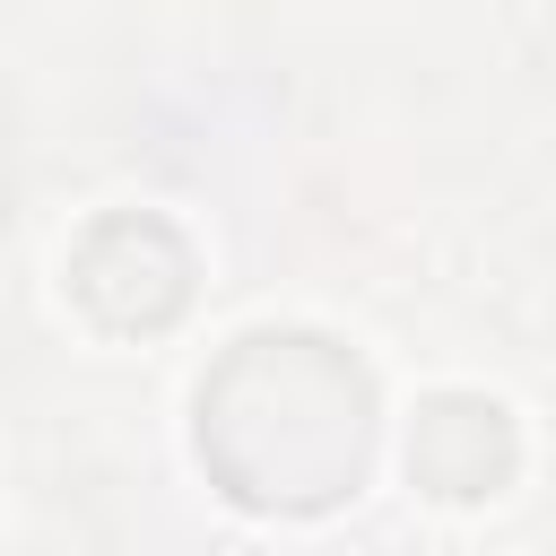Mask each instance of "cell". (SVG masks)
<instances>
[{"instance_id": "cell-1", "label": "cell", "mask_w": 556, "mask_h": 556, "mask_svg": "<svg viewBox=\"0 0 556 556\" xmlns=\"http://www.w3.org/2000/svg\"><path fill=\"white\" fill-rule=\"evenodd\" d=\"M70 287H78V304L104 330H165L182 313V295H191V252H182V235L165 217L122 208V217H104V226L78 235Z\"/></svg>"}, {"instance_id": "cell-2", "label": "cell", "mask_w": 556, "mask_h": 556, "mask_svg": "<svg viewBox=\"0 0 556 556\" xmlns=\"http://www.w3.org/2000/svg\"><path fill=\"white\" fill-rule=\"evenodd\" d=\"M408 469H417V486H434L452 504L495 495L513 478V417L478 391H443V400H426V417L408 434Z\"/></svg>"}]
</instances>
